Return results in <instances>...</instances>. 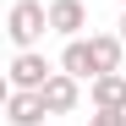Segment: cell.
Instances as JSON below:
<instances>
[{
  "instance_id": "cell-1",
  "label": "cell",
  "mask_w": 126,
  "mask_h": 126,
  "mask_svg": "<svg viewBox=\"0 0 126 126\" xmlns=\"http://www.w3.org/2000/svg\"><path fill=\"white\" fill-rule=\"evenodd\" d=\"M49 33V6L44 0H16V6L6 11V38L11 49H38Z\"/></svg>"
},
{
  "instance_id": "cell-2",
  "label": "cell",
  "mask_w": 126,
  "mask_h": 126,
  "mask_svg": "<svg viewBox=\"0 0 126 126\" xmlns=\"http://www.w3.org/2000/svg\"><path fill=\"white\" fill-rule=\"evenodd\" d=\"M49 77H55V66L44 60V49H16V55H11V71H6L11 88H33V93H38Z\"/></svg>"
},
{
  "instance_id": "cell-3",
  "label": "cell",
  "mask_w": 126,
  "mask_h": 126,
  "mask_svg": "<svg viewBox=\"0 0 126 126\" xmlns=\"http://www.w3.org/2000/svg\"><path fill=\"white\" fill-rule=\"evenodd\" d=\"M38 93H44L49 115H71L77 104H82V77H71V71H60V66H55V77H49Z\"/></svg>"
},
{
  "instance_id": "cell-4",
  "label": "cell",
  "mask_w": 126,
  "mask_h": 126,
  "mask_svg": "<svg viewBox=\"0 0 126 126\" xmlns=\"http://www.w3.org/2000/svg\"><path fill=\"white\" fill-rule=\"evenodd\" d=\"M44 115H49L44 93H33V88H11L6 93V121L11 126H44Z\"/></svg>"
},
{
  "instance_id": "cell-5",
  "label": "cell",
  "mask_w": 126,
  "mask_h": 126,
  "mask_svg": "<svg viewBox=\"0 0 126 126\" xmlns=\"http://www.w3.org/2000/svg\"><path fill=\"white\" fill-rule=\"evenodd\" d=\"M82 28H88V6L82 0H49V33L82 38Z\"/></svg>"
},
{
  "instance_id": "cell-6",
  "label": "cell",
  "mask_w": 126,
  "mask_h": 126,
  "mask_svg": "<svg viewBox=\"0 0 126 126\" xmlns=\"http://www.w3.org/2000/svg\"><path fill=\"white\" fill-rule=\"evenodd\" d=\"M88 99L93 110H126V71H99L88 82Z\"/></svg>"
},
{
  "instance_id": "cell-7",
  "label": "cell",
  "mask_w": 126,
  "mask_h": 126,
  "mask_svg": "<svg viewBox=\"0 0 126 126\" xmlns=\"http://www.w3.org/2000/svg\"><path fill=\"white\" fill-rule=\"evenodd\" d=\"M60 71H71V77H82V82H93V77H99L88 38H66V49H60Z\"/></svg>"
},
{
  "instance_id": "cell-8",
  "label": "cell",
  "mask_w": 126,
  "mask_h": 126,
  "mask_svg": "<svg viewBox=\"0 0 126 126\" xmlns=\"http://www.w3.org/2000/svg\"><path fill=\"white\" fill-rule=\"evenodd\" d=\"M88 49H93V66H99V71H121L126 38H121V33H88Z\"/></svg>"
},
{
  "instance_id": "cell-9",
  "label": "cell",
  "mask_w": 126,
  "mask_h": 126,
  "mask_svg": "<svg viewBox=\"0 0 126 126\" xmlns=\"http://www.w3.org/2000/svg\"><path fill=\"white\" fill-rule=\"evenodd\" d=\"M88 126H126V110H93Z\"/></svg>"
},
{
  "instance_id": "cell-10",
  "label": "cell",
  "mask_w": 126,
  "mask_h": 126,
  "mask_svg": "<svg viewBox=\"0 0 126 126\" xmlns=\"http://www.w3.org/2000/svg\"><path fill=\"white\" fill-rule=\"evenodd\" d=\"M115 33H121V38H126V6H121V22H115Z\"/></svg>"
},
{
  "instance_id": "cell-11",
  "label": "cell",
  "mask_w": 126,
  "mask_h": 126,
  "mask_svg": "<svg viewBox=\"0 0 126 126\" xmlns=\"http://www.w3.org/2000/svg\"><path fill=\"white\" fill-rule=\"evenodd\" d=\"M121 6H126V0H121Z\"/></svg>"
}]
</instances>
